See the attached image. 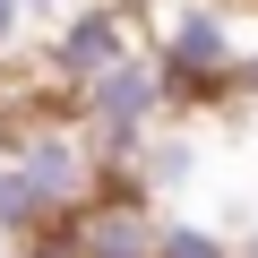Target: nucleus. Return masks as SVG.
<instances>
[{
    "mask_svg": "<svg viewBox=\"0 0 258 258\" xmlns=\"http://www.w3.org/2000/svg\"><path fill=\"white\" fill-rule=\"evenodd\" d=\"M129 52H147V26L129 18L120 0H78V9L60 18V35H52V69L69 78V95L95 86L103 69H120Z\"/></svg>",
    "mask_w": 258,
    "mask_h": 258,
    "instance_id": "7ed1b4c3",
    "label": "nucleus"
},
{
    "mask_svg": "<svg viewBox=\"0 0 258 258\" xmlns=\"http://www.w3.org/2000/svg\"><path fill=\"white\" fill-rule=\"evenodd\" d=\"M26 18H35L26 0H0V43H18V35H26Z\"/></svg>",
    "mask_w": 258,
    "mask_h": 258,
    "instance_id": "6e6552de",
    "label": "nucleus"
},
{
    "mask_svg": "<svg viewBox=\"0 0 258 258\" xmlns=\"http://www.w3.org/2000/svg\"><path fill=\"white\" fill-rule=\"evenodd\" d=\"M164 258H241L215 224H198V215H172L164 224Z\"/></svg>",
    "mask_w": 258,
    "mask_h": 258,
    "instance_id": "0eeeda50",
    "label": "nucleus"
},
{
    "mask_svg": "<svg viewBox=\"0 0 258 258\" xmlns=\"http://www.w3.org/2000/svg\"><path fill=\"white\" fill-rule=\"evenodd\" d=\"M164 224L147 198H95L86 215H69V241L78 258H164Z\"/></svg>",
    "mask_w": 258,
    "mask_h": 258,
    "instance_id": "20e7f679",
    "label": "nucleus"
},
{
    "mask_svg": "<svg viewBox=\"0 0 258 258\" xmlns=\"http://www.w3.org/2000/svg\"><path fill=\"white\" fill-rule=\"evenodd\" d=\"M0 232H26V241H43V232H60V215L43 207V189L18 172V164H0Z\"/></svg>",
    "mask_w": 258,
    "mask_h": 258,
    "instance_id": "423d86ee",
    "label": "nucleus"
},
{
    "mask_svg": "<svg viewBox=\"0 0 258 258\" xmlns=\"http://www.w3.org/2000/svg\"><path fill=\"white\" fill-rule=\"evenodd\" d=\"M9 164L43 189V207H52L60 224L95 207L103 147L86 138V120H78V112H26V120H18V138H9Z\"/></svg>",
    "mask_w": 258,
    "mask_h": 258,
    "instance_id": "f03ea898",
    "label": "nucleus"
},
{
    "mask_svg": "<svg viewBox=\"0 0 258 258\" xmlns=\"http://www.w3.org/2000/svg\"><path fill=\"white\" fill-rule=\"evenodd\" d=\"M241 258H258V241H249V249H241Z\"/></svg>",
    "mask_w": 258,
    "mask_h": 258,
    "instance_id": "9d476101",
    "label": "nucleus"
},
{
    "mask_svg": "<svg viewBox=\"0 0 258 258\" xmlns=\"http://www.w3.org/2000/svg\"><path fill=\"white\" fill-rule=\"evenodd\" d=\"M0 258H18V249H0Z\"/></svg>",
    "mask_w": 258,
    "mask_h": 258,
    "instance_id": "9b49d317",
    "label": "nucleus"
},
{
    "mask_svg": "<svg viewBox=\"0 0 258 258\" xmlns=\"http://www.w3.org/2000/svg\"><path fill=\"white\" fill-rule=\"evenodd\" d=\"M249 43H258V35L232 26V0H155V9H147V52L164 60V78H172L181 95L241 86Z\"/></svg>",
    "mask_w": 258,
    "mask_h": 258,
    "instance_id": "f257e3e1",
    "label": "nucleus"
},
{
    "mask_svg": "<svg viewBox=\"0 0 258 258\" xmlns=\"http://www.w3.org/2000/svg\"><path fill=\"white\" fill-rule=\"evenodd\" d=\"M189 172H198V138H189V129H155V138L138 147V181L147 189H189Z\"/></svg>",
    "mask_w": 258,
    "mask_h": 258,
    "instance_id": "39448f33",
    "label": "nucleus"
},
{
    "mask_svg": "<svg viewBox=\"0 0 258 258\" xmlns=\"http://www.w3.org/2000/svg\"><path fill=\"white\" fill-rule=\"evenodd\" d=\"M241 95L258 103V43H249V60H241Z\"/></svg>",
    "mask_w": 258,
    "mask_h": 258,
    "instance_id": "1a4fd4ad",
    "label": "nucleus"
}]
</instances>
